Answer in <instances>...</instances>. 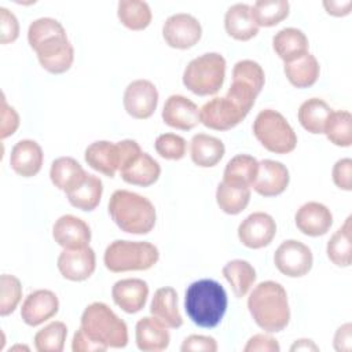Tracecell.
Returning <instances> with one entry per match:
<instances>
[{"instance_id":"1","label":"cell","mask_w":352,"mask_h":352,"mask_svg":"<svg viewBox=\"0 0 352 352\" xmlns=\"http://www.w3.org/2000/svg\"><path fill=\"white\" fill-rule=\"evenodd\" d=\"M28 41L44 70L52 74L67 72L74 60V48L63 25L54 18L34 19L28 29Z\"/></svg>"},{"instance_id":"2","label":"cell","mask_w":352,"mask_h":352,"mask_svg":"<svg viewBox=\"0 0 352 352\" xmlns=\"http://www.w3.org/2000/svg\"><path fill=\"white\" fill-rule=\"evenodd\" d=\"M248 308L256 324L264 331L278 333L289 324L287 293L275 280H265L254 286L248 298Z\"/></svg>"},{"instance_id":"3","label":"cell","mask_w":352,"mask_h":352,"mask_svg":"<svg viewBox=\"0 0 352 352\" xmlns=\"http://www.w3.org/2000/svg\"><path fill=\"white\" fill-rule=\"evenodd\" d=\"M227 305V293L214 279L195 280L186 290V314L191 322L199 327H216L226 315Z\"/></svg>"},{"instance_id":"4","label":"cell","mask_w":352,"mask_h":352,"mask_svg":"<svg viewBox=\"0 0 352 352\" xmlns=\"http://www.w3.org/2000/svg\"><path fill=\"white\" fill-rule=\"evenodd\" d=\"M107 209L117 227L128 234H148L157 221L153 202L133 191L116 190L109 199Z\"/></svg>"},{"instance_id":"5","label":"cell","mask_w":352,"mask_h":352,"mask_svg":"<svg viewBox=\"0 0 352 352\" xmlns=\"http://www.w3.org/2000/svg\"><path fill=\"white\" fill-rule=\"evenodd\" d=\"M80 329L98 345L107 348H124L128 344L126 323L104 302L95 301L85 307Z\"/></svg>"},{"instance_id":"6","label":"cell","mask_w":352,"mask_h":352,"mask_svg":"<svg viewBox=\"0 0 352 352\" xmlns=\"http://www.w3.org/2000/svg\"><path fill=\"white\" fill-rule=\"evenodd\" d=\"M160 260V250L147 241H113L104 250L103 263L110 272L146 271Z\"/></svg>"},{"instance_id":"7","label":"cell","mask_w":352,"mask_h":352,"mask_svg":"<svg viewBox=\"0 0 352 352\" xmlns=\"http://www.w3.org/2000/svg\"><path fill=\"white\" fill-rule=\"evenodd\" d=\"M226 59L219 52H206L188 62L183 72L184 87L198 96L214 95L226 78Z\"/></svg>"},{"instance_id":"8","label":"cell","mask_w":352,"mask_h":352,"mask_svg":"<svg viewBox=\"0 0 352 352\" xmlns=\"http://www.w3.org/2000/svg\"><path fill=\"white\" fill-rule=\"evenodd\" d=\"M253 135L265 150L275 154H289L297 146L294 129L287 120L274 109H264L256 116Z\"/></svg>"},{"instance_id":"9","label":"cell","mask_w":352,"mask_h":352,"mask_svg":"<svg viewBox=\"0 0 352 352\" xmlns=\"http://www.w3.org/2000/svg\"><path fill=\"white\" fill-rule=\"evenodd\" d=\"M249 114L228 95L216 96L199 109V122L213 131H228L235 128Z\"/></svg>"},{"instance_id":"10","label":"cell","mask_w":352,"mask_h":352,"mask_svg":"<svg viewBox=\"0 0 352 352\" xmlns=\"http://www.w3.org/2000/svg\"><path fill=\"white\" fill-rule=\"evenodd\" d=\"M274 263L280 274L289 278H301L311 271L314 256L305 243L297 239H287L276 248Z\"/></svg>"},{"instance_id":"11","label":"cell","mask_w":352,"mask_h":352,"mask_svg":"<svg viewBox=\"0 0 352 352\" xmlns=\"http://www.w3.org/2000/svg\"><path fill=\"white\" fill-rule=\"evenodd\" d=\"M202 36L199 21L187 12H177L166 18L162 26L165 43L176 50H188L194 47Z\"/></svg>"},{"instance_id":"12","label":"cell","mask_w":352,"mask_h":352,"mask_svg":"<svg viewBox=\"0 0 352 352\" xmlns=\"http://www.w3.org/2000/svg\"><path fill=\"white\" fill-rule=\"evenodd\" d=\"M122 103L125 111L132 118H150L158 104L157 87L150 80H135L126 85L122 96Z\"/></svg>"},{"instance_id":"13","label":"cell","mask_w":352,"mask_h":352,"mask_svg":"<svg viewBox=\"0 0 352 352\" xmlns=\"http://www.w3.org/2000/svg\"><path fill=\"white\" fill-rule=\"evenodd\" d=\"M276 235V223L265 212H253L238 226V238L249 249L268 246Z\"/></svg>"},{"instance_id":"14","label":"cell","mask_w":352,"mask_h":352,"mask_svg":"<svg viewBox=\"0 0 352 352\" xmlns=\"http://www.w3.org/2000/svg\"><path fill=\"white\" fill-rule=\"evenodd\" d=\"M60 275L72 282L88 279L96 268V256L92 248L63 249L56 261Z\"/></svg>"},{"instance_id":"15","label":"cell","mask_w":352,"mask_h":352,"mask_svg":"<svg viewBox=\"0 0 352 352\" xmlns=\"http://www.w3.org/2000/svg\"><path fill=\"white\" fill-rule=\"evenodd\" d=\"M59 309L56 294L48 289H38L26 296L21 307L22 320L32 327H36L48 319L54 318Z\"/></svg>"},{"instance_id":"16","label":"cell","mask_w":352,"mask_h":352,"mask_svg":"<svg viewBox=\"0 0 352 352\" xmlns=\"http://www.w3.org/2000/svg\"><path fill=\"white\" fill-rule=\"evenodd\" d=\"M289 182L286 165L274 160H263L258 162V172L252 187L261 197H276L287 188Z\"/></svg>"},{"instance_id":"17","label":"cell","mask_w":352,"mask_h":352,"mask_svg":"<svg viewBox=\"0 0 352 352\" xmlns=\"http://www.w3.org/2000/svg\"><path fill=\"white\" fill-rule=\"evenodd\" d=\"M52 238L63 249H80L89 246L91 228L82 219L63 214L54 223Z\"/></svg>"},{"instance_id":"18","label":"cell","mask_w":352,"mask_h":352,"mask_svg":"<svg viewBox=\"0 0 352 352\" xmlns=\"http://www.w3.org/2000/svg\"><path fill=\"white\" fill-rule=\"evenodd\" d=\"M296 227L308 236H322L327 234L333 226V214L330 209L316 201L301 205L294 214Z\"/></svg>"},{"instance_id":"19","label":"cell","mask_w":352,"mask_h":352,"mask_svg":"<svg viewBox=\"0 0 352 352\" xmlns=\"http://www.w3.org/2000/svg\"><path fill=\"white\" fill-rule=\"evenodd\" d=\"M162 120L170 128L191 131L199 124V109L183 95H170L164 103Z\"/></svg>"},{"instance_id":"20","label":"cell","mask_w":352,"mask_h":352,"mask_svg":"<svg viewBox=\"0 0 352 352\" xmlns=\"http://www.w3.org/2000/svg\"><path fill=\"white\" fill-rule=\"evenodd\" d=\"M114 304L126 314H136L146 305L148 285L139 278H125L117 280L111 287Z\"/></svg>"},{"instance_id":"21","label":"cell","mask_w":352,"mask_h":352,"mask_svg":"<svg viewBox=\"0 0 352 352\" xmlns=\"http://www.w3.org/2000/svg\"><path fill=\"white\" fill-rule=\"evenodd\" d=\"M44 161L41 146L32 139H22L16 142L10 154V165L12 170L22 177L36 176Z\"/></svg>"},{"instance_id":"22","label":"cell","mask_w":352,"mask_h":352,"mask_svg":"<svg viewBox=\"0 0 352 352\" xmlns=\"http://www.w3.org/2000/svg\"><path fill=\"white\" fill-rule=\"evenodd\" d=\"M135 340L140 351L160 352L168 348L170 334L168 327L154 316H143L135 327Z\"/></svg>"},{"instance_id":"23","label":"cell","mask_w":352,"mask_h":352,"mask_svg":"<svg viewBox=\"0 0 352 352\" xmlns=\"http://www.w3.org/2000/svg\"><path fill=\"white\" fill-rule=\"evenodd\" d=\"M118 172L125 183L132 186L148 187L160 179L161 166L157 160H154L150 154L142 151Z\"/></svg>"},{"instance_id":"24","label":"cell","mask_w":352,"mask_h":352,"mask_svg":"<svg viewBox=\"0 0 352 352\" xmlns=\"http://www.w3.org/2000/svg\"><path fill=\"white\" fill-rule=\"evenodd\" d=\"M224 29L230 37L238 41H248L257 36L260 28L252 16L250 6L246 3H236L226 11Z\"/></svg>"},{"instance_id":"25","label":"cell","mask_w":352,"mask_h":352,"mask_svg":"<svg viewBox=\"0 0 352 352\" xmlns=\"http://www.w3.org/2000/svg\"><path fill=\"white\" fill-rule=\"evenodd\" d=\"M308 37L297 28L280 29L272 37V48L285 63L293 62L308 54Z\"/></svg>"},{"instance_id":"26","label":"cell","mask_w":352,"mask_h":352,"mask_svg":"<svg viewBox=\"0 0 352 352\" xmlns=\"http://www.w3.org/2000/svg\"><path fill=\"white\" fill-rule=\"evenodd\" d=\"M150 314L168 329H179L183 324V318L177 307L176 290L170 286L157 289L150 302Z\"/></svg>"},{"instance_id":"27","label":"cell","mask_w":352,"mask_h":352,"mask_svg":"<svg viewBox=\"0 0 352 352\" xmlns=\"http://www.w3.org/2000/svg\"><path fill=\"white\" fill-rule=\"evenodd\" d=\"M87 175L88 173L84 170L80 162L72 157L56 158L51 164L50 169V179L52 184L66 194L77 188L84 182Z\"/></svg>"},{"instance_id":"28","label":"cell","mask_w":352,"mask_h":352,"mask_svg":"<svg viewBox=\"0 0 352 352\" xmlns=\"http://www.w3.org/2000/svg\"><path fill=\"white\" fill-rule=\"evenodd\" d=\"M224 143L212 135L197 133L190 142V155L192 162L201 168L216 166L224 157Z\"/></svg>"},{"instance_id":"29","label":"cell","mask_w":352,"mask_h":352,"mask_svg":"<svg viewBox=\"0 0 352 352\" xmlns=\"http://www.w3.org/2000/svg\"><path fill=\"white\" fill-rule=\"evenodd\" d=\"M85 162L99 173L114 177L118 170V147L117 143L109 140H98L91 143L84 153Z\"/></svg>"},{"instance_id":"30","label":"cell","mask_w":352,"mask_h":352,"mask_svg":"<svg viewBox=\"0 0 352 352\" xmlns=\"http://www.w3.org/2000/svg\"><path fill=\"white\" fill-rule=\"evenodd\" d=\"M250 194L249 186L223 179L216 190V202L224 213L239 214L249 205Z\"/></svg>"},{"instance_id":"31","label":"cell","mask_w":352,"mask_h":352,"mask_svg":"<svg viewBox=\"0 0 352 352\" xmlns=\"http://www.w3.org/2000/svg\"><path fill=\"white\" fill-rule=\"evenodd\" d=\"M221 274L227 279L232 289V293L238 298H242L249 293L257 278L254 267L249 261L242 258L228 261L223 267Z\"/></svg>"},{"instance_id":"32","label":"cell","mask_w":352,"mask_h":352,"mask_svg":"<svg viewBox=\"0 0 352 352\" xmlns=\"http://www.w3.org/2000/svg\"><path fill=\"white\" fill-rule=\"evenodd\" d=\"M283 72L289 82L296 88H308L312 87L320 73V66L318 59L312 54H305L304 56L285 63Z\"/></svg>"},{"instance_id":"33","label":"cell","mask_w":352,"mask_h":352,"mask_svg":"<svg viewBox=\"0 0 352 352\" xmlns=\"http://www.w3.org/2000/svg\"><path fill=\"white\" fill-rule=\"evenodd\" d=\"M351 231H352V217L348 216L344 224L330 236L326 253L329 260L337 267H349L352 264V243H351Z\"/></svg>"},{"instance_id":"34","label":"cell","mask_w":352,"mask_h":352,"mask_svg":"<svg viewBox=\"0 0 352 352\" xmlns=\"http://www.w3.org/2000/svg\"><path fill=\"white\" fill-rule=\"evenodd\" d=\"M333 109L320 98H311L301 103L297 111V118L301 126L309 133H323L324 124Z\"/></svg>"},{"instance_id":"35","label":"cell","mask_w":352,"mask_h":352,"mask_svg":"<svg viewBox=\"0 0 352 352\" xmlns=\"http://www.w3.org/2000/svg\"><path fill=\"white\" fill-rule=\"evenodd\" d=\"M102 194H103L102 180L98 176L88 173L84 182L77 188L67 192L66 195L72 206L80 210L91 212L96 209V206L99 205Z\"/></svg>"},{"instance_id":"36","label":"cell","mask_w":352,"mask_h":352,"mask_svg":"<svg viewBox=\"0 0 352 352\" xmlns=\"http://www.w3.org/2000/svg\"><path fill=\"white\" fill-rule=\"evenodd\" d=\"M120 22L129 30H144L153 19L150 6L142 0H121L117 6Z\"/></svg>"},{"instance_id":"37","label":"cell","mask_w":352,"mask_h":352,"mask_svg":"<svg viewBox=\"0 0 352 352\" xmlns=\"http://www.w3.org/2000/svg\"><path fill=\"white\" fill-rule=\"evenodd\" d=\"M250 8L258 28H272L287 18L290 4L286 0H257Z\"/></svg>"},{"instance_id":"38","label":"cell","mask_w":352,"mask_h":352,"mask_svg":"<svg viewBox=\"0 0 352 352\" xmlns=\"http://www.w3.org/2000/svg\"><path fill=\"white\" fill-rule=\"evenodd\" d=\"M323 133L338 147H349L352 144V116L346 110H333L324 124Z\"/></svg>"},{"instance_id":"39","label":"cell","mask_w":352,"mask_h":352,"mask_svg":"<svg viewBox=\"0 0 352 352\" xmlns=\"http://www.w3.org/2000/svg\"><path fill=\"white\" fill-rule=\"evenodd\" d=\"M258 172V161L249 154H236L232 157L223 172V179L252 187Z\"/></svg>"},{"instance_id":"40","label":"cell","mask_w":352,"mask_h":352,"mask_svg":"<svg viewBox=\"0 0 352 352\" xmlns=\"http://www.w3.org/2000/svg\"><path fill=\"white\" fill-rule=\"evenodd\" d=\"M67 337V326L55 320L34 334V348L38 352H62Z\"/></svg>"},{"instance_id":"41","label":"cell","mask_w":352,"mask_h":352,"mask_svg":"<svg viewBox=\"0 0 352 352\" xmlns=\"http://www.w3.org/2000/svg\"><path fill=\"white\" fill-rule=\"evenodd\" d=\"M22 298L21 280L10 274L0 276V315L7 316L15 311Z\"/></svg>"},{"instance_id":"42","label":"cell","mask_w":352,"mask_h":352,"mask_svg":"<svg viewBox=\"0 0 352 352\" xmlns=\"http://www.w3.org/2000/svg\"><path fill=\"white\" fill-rule=\"evenodd\" d=\"M232 80L242 81L260 94L265 82V73L260 63H257L256 60L242 59L234 65Z\"/></svg>"},{"instance_id":"43","label":"cell","mask_w":352,"mask_h":352,"mask_svg":"<svg viewBox=\"0 0 352 352\" xmlns=\"http://www.w3.org/2000/svg\"><path fill=\"white\" fill-rule=\"evenodd\" d=\"M157 154L165 160L177 161L186 155L187 151V142L184 138L176 133H162L157 136L154 143Z\"/></svg>"},{"instance_id":"44","label":"cell","mask_w":352,"mask_h":352,"mask_svg":"<svg viewBox=\"0 0 352 352\" xmlns=\"http://www.w3.org/2000/svg\"><path fill=\"white\" fill-rule=\"evenodd\" d=\"M19 126V114L10 106L6 100L4 94H1V109H0V138L6 139L16 132Z\"/></svg>"},{"instance_id":"45","label":"cell","mask_w":352,"mask_h":352,"mask_svg":"<svg viewBox=\"0 0 352 352\" xmlns=\"http://www.w3.org/2000/svg\"><path fill=\"white\" fill-rule=\"evenodd\" d=\"M19 36V22L16 16L7 10L0 7V43L10 44L14 43Z\"/></svg>"},{"instance_id":"46","label":"cell","mask_w":352,"mask_h":352,"mask_svg":"<svg viewBox=\"0 0 352 352\" xmlns=\"http://www.w3.org/2000/svg\"><path fill=\"white\" fill-rule=\"evenodd\" d=\"M331 177L334 184L344 191L352 190V160L341 158L338 160L331 169Z\"/></svg>"},{"instance_id":"47","label":"cell","mask_w":352,"mask_h":352,"mask_svg":"<svg viewBox=\"0 0 352 352\" xmlns=\"http://www.w3.org/2000/svg\"><path fill=\"white\" fill-rule=\"evenodd\" d=\"M182 352H216L217 351V342L210 336H202V334H191L184 338L182 346Z\"/></svg>"},{"instance_id":"48","label":"cell","mask_w":352,"mask_h":352,"mask_svg":"<svg viewBox=\"0 0 352 352\" xmlns=\"http://www.w3.org/2000/svg\"><path fill=\"white\" fill-rule=\"evenodd\" d=\"M280 346L272 336L260 333L252 336L246 345L243 346V352H279Z\"/></svg>"},{"instance_id":"49","label":"cell","mask_w":352,"mask_h":352,"mask_svg":"<svg viewBox=\"0 0 352 352\" xmlns=\"http://www.w3.org/2000/svg\"><path fill=\"white\" fill-rule=\"evenodd\" d=\"M333 346L337 352H351L352 349V324L349 322L341 324L334 334Z\"/></svg>"},{"instance_id":"50","label":"cell","mask_w":352,"mask_h":352,"mask_svg":"<svg viewBox=\"0 0 352 352\" xmlns=\"http://www.w3.org/2000/svg\"><path fill=\"white\" fill-rule=\"evenodd\" d=\"M73 352H103L106 351L103 346L94 342L81 329H78L72 340Z\"/></svg>"},{"instance_id":"51","label":"cell","mask_w":352,"mask_h":352,"mask_svg":"<svg viewBox=\"0 0 352 352\" xmlns=\"http://www.w3.org/2000/svg\"><path fill=\"white\" fill-rule=\"evenodd\" d=\"M323 8L326 10V12L329 15L333 16H345L348 14H351L352 10V0H345V1H340V0H324L322 3Z\"/></svg>"},{"instance_id":"52","label":"cell","mask_w":352,"mask_h":352,"mask_svg":"<svg viewBox=\"0 0 352 352\" xmlns=\"http://www.w3.org/2000/svg\"><path fill=\"white\" fill-rule=\"evenodd\" d=\"M290 351L292 352H296V351H319V346L312 340L300 338V340H296L293 342V345L290 346Z\"/></svg>"}]
</instances>
